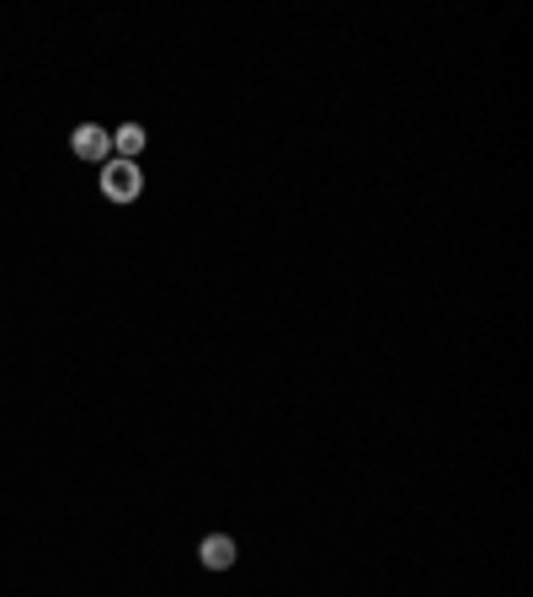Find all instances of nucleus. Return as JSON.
<instances>
[{
  "label": "nucleus",
  "mask_w": 533,
  "mask_h": 597,
  "mask_svg": "<svg viewBox=\"0 0 533 597\" xmlns=\"http://www.w3.org/2000/svg\"><path fill=\"white\" fill-rule=\"evenodd\" d=\"M97 188H102V198L107 203H133L139 192H144V171L133 161H102V171H97Z\"/></svg>",
  "instance_id": "obj_1"
},
{
  "label": "nucleus",
  "mask_w": 533,
  "mask_h": 597,
  "mask_svg": "<svg viewBox=\"0 0 533 597\" xmlns=\"http://www.w3.org/2000/svg\"><path fill=\"white\" fill-rule=\"evenodd\" d=\"M70 150H76L80 161H91V165L112 161V129H102V123H76V134H70Z\"/></svg>",
  "instance_id": "obj_2"
},
{
  "label": "nucleus",
  "mask_w": 533,
  "mask_h": 597,
  "mask_svg": "<svg viewBox=\"0 0 533 597\" xmlns=\"http://www.w3.org/2000/svg\"><path fill=\"white\" fill-rule=\"evenodd\" d=\"M240 555V544L230 539V534H209V539L198 544V560H203V570H230Z\"/></svg>",
  "instance_id": "obj_3"
},
{
  "label": "nucleus",
  "mask_w": 533,
  "mask_h": 597,
  "mask_svg": "<svg viewBox=\"0 0 533 597\" xmlns=\"http://www.w3.org/2000/svg\"><path fill=\"white\" fill-rule=\"evenodd\" d=\"M144 129H139V123H123V129H118V134H112V155H118V161H133V155H139V150H144Z\"/></svg>",
  "instance_id": "obj_4"
}]
</instances>
